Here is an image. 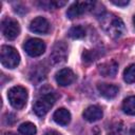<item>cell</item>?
Here are the masks:
<instances>
[{
    "mask_svg": "<svg viewBox=\"0 0 135 135\" xmlns=\"http://www.w3.org/2000/svg\"><path fill=\"white\" fill-rule=\"evenodd\" d=\"M99 20L103 31L114 39L120 38L126 32L123 21L114 14H102Z\"/></svg>",
    "mask_w": 135,
    "mask_h": 135,
    "instance_id": "obj_1",
    "label": "cell"
},
{
    "mask_svg": "<svg viewBox=\"0 0 135 135\" xmlns=\"http://www.w3.org/2000/svg\"><path fill=\"white\" fill-rule=\"evenodd\" d=\"M55 101H56V96L53 92H51V91L50 92H44L34 102L33 110H34V112L37 116L43 117L44 115L47 114V112L54 105Z\"/></svg>",
    "mask_w": 135,
    "mask_h": 135,
    "instance_id": "obj_2",
    "label": "cell"
},
{
    "mask_svg": "<svg viewBox=\"0 0 135 135\" xmlns=\"http://www.w3.org/2000/svg\"><path fill=\"white\" fill-rule=\"evenodd\" d=\"M0 61L4 68L15 69L20 62V55L13 46L2 45L0 51Z\"/></svg>",
    "mask_w": 135,
    "mask_h": 135,
    "instance_id": "obj_3",
    "label": "cell"
},
{
    "mask_svg": "<svg viewBox=\"0 0 135 135\" xmlns=\"http://www.w3.org/2000/svg\"><path fill=\"white\" fill-rule=\"evenodd\" d=\"M7 98L11 103V105L17 110L22 109L27 100V91L25 88L21 85H16L13 86L12 89L8 90L7 93Z\"/></svg>",
    "mask_w": 135,
    "mask_h": 135,
    "instance_id": "obj_4",
    "label": "cell"
},
{
    "mask_svg": "<svg viewBox=\"0 0 135 135\" xmlns=\"http://www.w3.org/2000/svg\"><path fill=\"white\" fill-rule=\"evenodd\" d=\"M95 6V2L94 1H77L74 2L66 11V16L70 19H74L77 18L79 16H81L82 14L92 11Z\"/></svg>",
    "mask_w": 135,
    "mask_h": 135,
    "instance_id": "obj_5",
    "label": "cell"
},
{
    "mask_svg": "<svg viewBox=\"0 0 135 135\" xmlns=\"http://www.w3.org/2000/svg\"><path fill=\"white\" fill-rule=\"evenodd\" d=\"M1 30L4 35V37L8 40H13L18 37L20 34V25L17 22V20L13 18H4L1 22Z\"/></svg>",
    "mask_w": 135,
    "mask_h": 135,
    "instance_id": "obj_6",
    "label": "cell"
},
{
    "mask_svg": "<svg viewBox=\"0 0 135 135\" xmlns=\"http://www.w3.org/2000/svg\"><path fill=\"white\" fill-rule=\"evenodd\" d=\"M24 51L26 52L27 55H30L31 57H38L40 55H42L45 51V44L42 40L38 39V38H31L28 39L24 45Z\"/></svg>",
    "mask_w": 135,
    "mask_h": 135,
    "instance_id": "obj_7",
    "label": "cell"
},
{
    "mask_svg": "<svg viewBox=\"0 0 135 135\" xmlns=\"http://www.w3.org/2000/svg\"><path fill=\"white\" fill-rule=\"evenodd\" d=\"M68 57V46L63 41H58L53 46L52 53L50 55L51 61L54 64H59L65 61Z\"/></svg>",
    "mask_w": 135,
    "mask_h": 135,
    "instance_id": "obj_8",
    "label": "cell"
},
{
    "mask_svg": "<svg viewBox=\"0 0 135 135\" xmlns=\"http://www.w3.org/2000/svg\"><path fill=\"white\" fill-rule=\"evenodd\" d=\"M75 78H76V76H75L74 72L69 68H64V69L59 70L56 73V76H55V79H56L57 83L61 86L70 85L71 83L74 82Z\"/></svg>",
    "mask_w": 135,
    "mask_h": 135,
    "instance_id": "obj_9",
    "label": "cell"
},
{
    "mask_svg": "<svg viewBox=\"0 0 135 135\" xmlns=\"http://www.w3.org/2000/svg\"><path fill=\"white\" fill-rule=\"evenodd\" d=\"M30 30L36 34H46L50 30V23L43 17H36L31 21Z\"/></svg>",
    "mask_w": 135,
    "mask_h": 135,
    "instance_id": "obj_10",
    "label": "cell"
},
{
    "mask_svg": "<svg viewBox=\"0 0 135 135\" xmlns=\"http://www.w3.org/2000/svg\"><path fill=\"white\" fill-rule=\"evenodd\" d=\"M102 115H103L102 109L99 105H95V104L88 107L82 113L83 118L89 122H94L99 120L100 118H102Z\"/></svg>",
    "mask_w": 135,
    "mask_h": 135,
    "instance_id": "obj_11",
    "label": "cell"
},
{
    "mask_svg": "<svg viewBox=\"0 0 135 135\" xmlns=\"http://www.w3.org/2000/svg\"><path fill=\"white\" fill-rule=\"evenodd\" d=\"M98 71L103 77H114L118 71V63L114 60L103 62L98 65Z\"/></svg>",
    "mask_w": 135,
    "mask_h": 135,
    "instance_id": "obj_12",
    "label": "cell"
},
{
    "mask_svg": "<svg viewBox=\"0 0 135 135\" xmlns=\"http://www.w3.org/2000/svg\"><path fill=\"white\" fill-rule=\"evenodd\" d=\"M97 90H98L99 94L107 99L114 98L118 94V91H119L118 86H116L114 84H110V83H99L97 85Z\"/></svg>",
    "mask_w": 135,
    "mask_h": 135,
    "instance_id": "obj_13",
    "label": "cell"
},
{
    "mask_svg": "<svg viewBox=\"0 0 135 135\" xmlns=\"http://www.w3.org/2000/svg\"><path fill=\"white\" fill-rule=\"evenodd\" d=\"M53 119L56 123H58L60 126H66L71 121V113L66 109L60 108V109L56 110L55 113L53 114Z\"/></svg>",
    "mask_w": 135,
    "mask_h": 135,
    "instance_id": "obj_14",
    "label": "cell"
},
{
    "mask_svg": "<svg viewBox=\"0 0 135 135\" xmlns=\"http://www.w3.org/2000/svg\"><path fill=\"white\" fill-rule=\"evenodd\" d=\"M45 76H46V69L43 65H36L35 68L32 69L30 73V79L32 82H35V83H38L44 80Z\"/></svg>",
    "mask_w": 135,
    "mask_h": 135,
    "instance_id": "obj_15",
    "label": "cell"
},
{
    "mask_svg": "<svg viewBox=\"0 0 135 135\" xmlns=\"http://www.w3.org/2000/svg\"><path fill=\"white\" fill-rule=\"evenodd\" d=\"M122 110L128 115H135V96H129L123 100Z\"/></svg>",
    "mask_w": 135,
    "mask_h": 135,
    "instance_id": "obj_16",
    "label": "cell"
},
{
    "mask_svg": "<svg viewBox=\"0 0 135 135\" xmlns=\"http://www.w3.org/2000/svg\"><path fill=\"white\" fill-rule=\"evenodd\" d=\"M19 132L22 134V135H35L37 133V128L34 123L30 122V121H26V122H23L19 126Z\"/></svg>",
    "mask_w": 135,
    "mask_h": 135,
    "instance_id": "obj_17",
    "label": "cell"
},
{
    "mask_svg": "<svg viewBox=\"0 0 135 135\" xmlns=\"http://www.w3.org/2000/svg\"><path fill=\"white\" fill-rule=\"evenodd\" d=\"M69 36L73 39H80V38H83L85 36V31L82 26L75 25L69 30Z\"/></svg>",
    "mask_w": 135,
    "mask_h": 135,
    "instance_id": "obj_18",
    "label": "cell"
},
{
    "mask_svg": "<svg viewBox=\"0 0 135 135\" xmlns=\"http://www.w3.org/2000/svg\"><path fill=\"white\" fill-rule=\"evenodd\" d=\"M44 9H55L66 4L65 1H40L38 3Z\"/></svg>",
    "mask_w": 135,
    "mask_h": 135,
    "instance_id": "obj_19",
    "label": "cell"
},
{
    "mask_svg": "<svg viewBox=\"0 0 135 135\" xmlns=\"http://www.w3.org/2000/svg\"><path fill=\"white\" fill-rule=\"evenodd\" d=\"M123 79L127 83L135 82V64L129 65L123 72Z\"/></svg>",
    "mask_w": 135,
    "mask_h": 135,
    "instance_id": "obj_20",
    "label": "cell"
},
{
    "mask_svg": "<svg viewBox=\"0 0 135 135\" xmlns=\"http://www.w3.org/2000/svg\"><path fill=\"white\" fill-rule=\"evenodd\" d=\"M82 58H83V61L85 62H92L95 60L96 58V51H84L83 54H82Z\"/></svg>",
    "mask_w": 135,
    "mask_h": 135,
    "instance_id": "obj_21",
    "label": "cell"
},
{
    "mask_svg": "<svg viewBox=\"0 0 135 135\" xmlns=\"http://www.w3.org/2000/svg\"><path fill=\"white\" fill-rule=\"evenodd\" d=\"M123 134H124V129H123V126L121 122L114 126L112 131L109 133V135H123Z\"/></svg>",
    "mask_w": 135,
    "mask_h": 135,
    "instance_id": "obj_22",
    "label": "cell"
},
{
    "mask_svg": "<svg viewBox=\"0 0 135 135\" xmlns=\"http://www.w3.org/2000/svg\"><path fill=\"white\" fill-rule=\"evenodd\" d=\"M4 120H5V123H6V124H13V123L16 121V118H15V115H14V114L8 113V114L5 115Z\"/></svg>",
    "mask_w": 135,
    "mask_h": 135,
    "instance_id": "obj_23",
    "label": "cell"
},
{
    "mask_svg": "<svg viewBox=\"0 0 135 135\" xmlns=\"http://www.w3.org/2000/svg\"><path fill=\"white\" fill-rule=\"evenodd\" d=\"M113 4H115V5H118V6H126V5H128L129 4V1L128 0H123V1H120V0H112L111 1Z\"/></svg>",
    "mask_w": 135,
    "mask_h": 135,
    "instance_id": "obj_24",
    "label": "cell"
},
{
    "mask_svg": "<svg viewBox=\"0 0 135 135\" xmlns=\"http://www.w3.org/2000/svg\"><path fill=\"white\" fill-rule=\"evenodd\" d=\"M44 135H62V134H60L59 132H57V131H55V130H49V131L45 132Z\"/></svg>",
    "mask_w": 135,
    "mask_h": 135,
    "instance_id": "obj_25",
    "label": "cell"
},
{
    "mask_svg": "<svg viewBox=\"0 0 135 135\" xmlns=\"http://www.w3.org/2000/svg\"><path fill=\"white\" fill-rule=\"evenodd\" d=\"M130 135H135V124L131 128V130H130Z\"/></svg>",
    "mask_w": 135,
    "mask_h": 135,
    "instance_id": "obj_26",
    "label": "cell"
},
{
    "mask_svg": "<svg viewBox=\"0 0 135 135\" xmlns=\"http://www.w3.org/2000/svg\"><path fill=\"white\" fill-rule=\"evenodd\" d=\"M93 135H100V131L98 130V128H95L94 129V134Z\"/></svg>",
    "mask_w": 135,
    "mask_h": 135,
    "instance_id": "obj_27",
    "label": "cell"
},
{
    "mask_svg": "<svg viewBox=\"0 0 135 135\" xmlns=\"http://www.w3.org/2000/svg\"><path fill=\"white\" fill-rule=\"evenodd\" d=\"M4 135H16V134H14V133H6V134H4Z\"/></svg>",
    "mask_w": 135,
    "mask_h": 135,
    "instance_id": "obj_28",
    "label": "cell"
},
{
    "mask_svg": "<svg viewBox=\"0 0 135 135\" xmlns=\"http://www.w3.org/2000/svg\"><path fill=\"white\" fill-rule=\"evenodd\" d=\"M133 24H134V26H135V16L133 17Z\"/></svg>",
    "mask_w": 135,
    "mask_h": 135,
    "instance_id": "obj_29",
    "label": "cell"
}]
</instances>
